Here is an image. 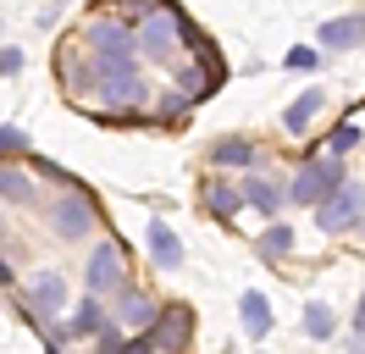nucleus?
<instances>
[{
	"label": "nucleus",
	"mask_w": 365,
	"mask_h": 354,
	"mask_svg": "<svg viewBox=\"0 0 365 354\" xmlns=\"http://www.w3.org/2000/svg\"><path fill=\"white\" fill-rule=\"evenodd\" d=\"M78 44L89 50V78H94V94L111 100V106H144V78H138V61H133V28L128 22H89Z\"/></svg>",
	"instance_id": "nucleus-1"
},
{
	"label": "nucleus",
	"mask_w": 365,
	"mask_h": 354,
	"mask_svg": "<svg viewBox=\"0 0 365 354\" xmlns=\"http://www.w3.org/2000/svg\"><path fill=\"white\" fill-rule=\"evenodd\" d=\"M338 183H349V177H343V166H338V155H310V166H304V172L294 177L288 199H294V205H310V211H316V205H321L327 194H332Z\"/></svg>",
	"instance_id": "nucleus-2"
},
{
	"label": "nucleus",
	"mask_w": 365,
	"mask_h": 354,
	"mask_svg": "<svg viewBox=\"0 0 365 354\" xmlns=\"http://www.w3.org/2000/svg\"><path fill=\"white\" fill-rule=\"evenodd\" d=\"M360 216H365V188L360 183H338V188L316 205V227L321 233H343V227H354Z\"/></svg>",
	"instance_id": "nucleus-3"
},
{
	"label": "nucleus",
	"mask_w": 365,
	"mask_h": 354,
	"mask_svg": "<svg viewBox=\"0 0 365 354\" xmlns=\"http://www.w3.org/2000/svg\"><path fill=\"white\" fill-rule=\"evenodd\" d=\"M94 221H100V211H94L89 194H61L56 205H50V227H56V238H89Z\"/></svg>",
	"instance_id": "nucleus-4"
},
{
	"label": "nucleus",
	"mask_w": 365,
	"mask_h": 354,
	"mask_svg": "<svg viewBox=\"0 0 365 354\" xmlns=\"http://www.w3.org/2000/svg\"><path fill=\"white\" fill-rule=\"evenodd\" d=\"M188 332H194V315H188V305H166L155 310V321H150V354H178L182 343H188Z\"/></svg>",
	"instance_id": "nucleus-5"
},
{
	"label": "nucleus",
	"mask_w": 365,
	"mask_h": 354,
	"mask_svg": "<svg viewBox=\"0 0 365 354\" xmlns=\"http://www.w3.org/2000/svg\"><path fill=\"white\" fill-rule=\"evenodd\" d=\"M122 271H128V255H122V243H100L89 261H83V283H89V299H100V293L122 288Z\"/></svg>",
	"instance_id": "nucleus-6"
},
{
	"label": "nucleus",
	"mask_w": 365,
	"mask_h": 354,
	"mask_svg": "<svg viewBox=\"0 0 365 354\" xmlns=\"http://www.w3.org/2000/svg\"><path fill=\"white\" fill-rule=\"evenodd\" d=\"M178 34H182V17L155 6V11L144 17V28H138L133 44H144V56H150V61H172V44H178Z\"/></svg>",
	"instance_id": "nucleus-7"
},
{
	"label": "nucleus",
	"mask_w": 365,
	"mask_h": 354,
	"mask_svg": "<svg viewBox=\"0 0 365 354\" xmlns=\"http://www.w3.org/2000/svg\"><path fill=\"white\" fill-rule=\"evenodd\" d=\"M327 50H354V44H365V11H354V17H332V22H321V34H316Z\"/></svg>",
	"instance_id": "nucleus-8"
},
{
	"label": "nucleus",
	"mask_w": 365,
	"mask_h": 354,
	"mask_svg": "<svg viewBox=\"0 0 365 354\" xmlns=\"http://www.w3.org/2000/svg\"><path fill=\"white\" fill-rule=\"evenodd\" d=\"M238 199H250L255 211L277 216V211H282V199H288V188H282V183H272V177H260V172H250V177H244V188H238Z\"/></svg>",
	"instance_id": "nucleus-9"
},
{
	"label": "nucleus",
	"mask_w": 365,
	"mask_h": 354,
	"mask_svg": "<svg viewBox=\"0 0 365 354\" xmlns=\"http://www.w3.org/2000/svg\"><path fill=\"white\" fill-rule=\"evenodd\" d=\"M144 238H150V255H155L160 271H178V266H182V238L166 227V221H150V233H144Z\"/></svg>",
	"instance_id": "nucleus-10"
},
{
	"label": "nucleus",
	"mask_w": 365,
	"mask_h": 354,
	"mask_svg": "<svg viewBox=\"0 0 365 354\" xmlns=\"http://www.w3.org/2000/svg\"><path fill=\"white\" fill-rule=\"evenodd\" d=\"M205 205H210V216H216V221H232L244 199H238V188H232L227 177H210V183H205Z\"/></svg>",
	"instance_id": "nucleus-11"
},
{
	"label": "nucleus",
	"mask_w": 365,
	"mask_h": 354,
	"mask_svg": "<svg viewBox=\"0 0 365 354\" xmlns=\"http://www.w3.org/2000/svg\"><path fill=\"white\" fill-rule=\"evenodd\" d=\"M321 106H327V94H321V88H304L294 106L282 111V128H288V133H304V128H310V116H316Z\"/></svg>",
	"instance_id": "nucleus-12"
},
{
	"label": "nucleus",
	"mask_w": 365,
	"mask_h": 354,
	"mask_svg": "<svg viewBox=\"0 0 365 354\" xmlns=\"http://www.w3.org/2000/svg\"><path fill=\"white\" fill-rule=\"evenodd\" d=\"M34 310H67V283H61V271H39V277H34Z\"/></svg>",
	"instance_id": "nucleus-13"
},
{
	"label": "nucleus",
	"mask_w": 365,
	"mask_h": 354,
	"mask_svg": "<svg viewBox=\"0 0 365 354\" xmlns=\"http://www.w3.org/2000/svg\"><path fill=\"white\" fill-rule=\"evenodd\" d=\"M238 310H244V332H250V338H266V332H272V305H266V293H244Z\"/></svg>",
	"instance_id": "nucleus-14"
},
{
	"label": "nucleus",
	"mask_w": 365,
	"mask_h": 354,
	"mask_svg": "<svg viewBox=\"0 0 365 354\" xmlns=\"http://www.w3.org/2000/svg\"><path fill=\"white\" fill-rule=\"evenodd\" d=\"M128 327H150L155 321V299L150 293H122V310H116Z\"/></svg>",
	"instance_id": "nucleus-15"
},
{
	"label": "nucleus",
	"mask_w": 365,
	"mask_h": 354,
	"mask_svg": "<svg viewBox=\"0 0 365 354\" xmlns=\"http://www.w3.org/2000/svg\"><path fill=\"white\" fill-rule=\"evenodd\" d=\"M0 199H6V205H28V199H34V183H28L17 166H0Z\"/></svg>",
	"instance_id": "nucleus-16"
},
{
	"label": "nucleus",
	"mask_w": 365,
	"mask_h": 354,
	"mask_svg": "<svg viewBox=\"0 0 365 354\" xmlns=\"http://www.w3.org/2000/svg\"><path fill=\"white\" fill-rule=\"evenodd\" d=\"M210 155H216L222 166H250V161H255V144H250V138H222Z\"/></svg>",
	"instance_id": "nucleus-17"
},
{
	"label": "nucleus",
	"mask_w": 365,
	"mask_h": 354,
	"mask_svg": "<svg viewBox=\"0 0 365 354\" xmlns=\"http://www.w3.org/2000/svg\"><path fill=\"white\" fill-rule=\"evenodd\" d=\"M288 249H294V227H288V221H272L266 238H260V255L272 261V255H288Z\"/></svg>",
	"instance_id": "nucleus-18"
},
{
	"label": "nucleus",
	"mask_w": 365,
	"mask_h": 354,
	"mask_svg": "<svg viewBox=\"0 0 365 354\" xmlns=\"http://www.w3.org/2000/svg\"><path fill=\"white\" fill-rule=\"evenodd\" d=\"M100 327H106L100 299H83V305H78V315H72V332H100Z\"/></svg>",
	"instance_id": "nucleus-19"
},
{
	"label": "nucleus",
	"mask_w": 365,
	"mask_h": 354,
	"mask_svg": "<svg viewBox=\"0 0 365 354\" xmlns=\"http://www.w3.org/2000/svg\"><path fill=\"white\" fill-rule=\"evenodd\" d=\"M332 327H338V321H332L327 305H304V332H310V338H332Z\"/></svg>",
	"instance_id": "nucleus-20"
},
{
	"label": "nucleus",
	"mask_w": 365,
	"mask_h": 354,
	"mask_svg": "<svg viewBox=\"0 0 365 354\" xmlns=\"http://www.w3.org/2000/svg\"><path fill=\"white\" fill-rule=\"evenodd\" d=\"M360 144V122H343L338 133H332V155H343V150H354Z\"/></svg>",
	"instance_id": "nucleus-21"
},
{
	"label": "nucleus",
	"mask_w": 365,
	"mask_h": 354,
	"mask_svg": "<svg viewBox=\"0 0 365 354\" xmlns=\"http://www.w3.org/2000/svg\"><path fill=\"white\" fill-rule=\"evenodd\" d=\"M28 150V133L23 128H0V155H23Z\"/></svg>",
	"instance_id": "nucleus-22"
},
{
	"label": "nucleus",
	"mask_w": 365,
	"mask_h": 354,
	"mask_svg": "<svg viewBox=\"0 0 365 354\" xmlns=\"http://www.w3.org/2000/svg\"><path fill=\"white\" fill-rule=\"evenodd\" d=\"M11 72H23V50H0V78H11Z\"/></svg>",
	"instance_id": "nucleus-23"
},
{
	"label": "nucleus",
	"mask_w": 365,
	"mask_h": 354,
	"mask_svg": "<svg viewBox=\"0 0 365 354\" xmlns=\"http://www.w3.org/2000/svg\"><path fill=\"white\" fill-rule=\"evenodd\" d=\"M100 354H122V338H116V332H100Z\"/></svg>",
	"instance_id": "nucleus-24"
},
{
	"label": "nucleus",
	"mask_w": 365,
	"mask_h": 354,
	"mask_svg": "<svg viewBox=\"0 0 365 354\" xmlns=\"http://www.w3.org/2000/svg\"><path fill=\"white\" fill-rule=\"evenodd\" d=\"M354 332H365V299H360V310H354Z\"/></svg>",
	"instance_id": "nucleus-25"
},
{
	"label": "nucleus",
	"mask_w": 365,
	"mask_h": 354,
	"mask_svg": "<svg viewBox=\"0 0 365 354\" xmlns=\"http://www.w3.org/2000/svg\"><path fill=\"white\" fill-rule=\"evenodd\" d=\"M360 349H365V332H360Z\"/></svg>",
	"instance_id": "nucleus-26"
}]
</instances>
